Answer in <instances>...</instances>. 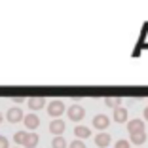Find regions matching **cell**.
Here are the masks:
<instances>
[{
	"label": "cell",
	"mask_w": 148,
	"mask_h": 148,
	"mask_svg": "<svg viewBox=\"0 0 148 148\" xmlns=\"http://www.w3.org/2000/svg\"><path fill=\"white\" fill-rule=\"evenodd\" d=\"M65 129H66V125H65L63 120H53V122L49 123V131H51L55 137H61V133H65Z\"/></svg>",
	"instance_id": "6"
},
{
	"label": "cell",
	"mask_w": 148,
	"mask_h": 148,
	"mask_svg": "<svg viewBox=\"0 0 148 148\" xmlns=\"http://www.w3.org/2000/svg\"><path fill=\"white\" fill-rule=\"evenodd\" d=\"M36 144H38V135L36 133H29L25 140V148H36Z\"/></svg>",
	"instance_id": "12"
},
{
	"label": "cell",
	"mask_w": 148,
	"mask_h": 148,
	"mask_svg": "<svg viewBox=\"0 0 148 148\" xmlns=\"http://www.w3.org/2000/svg\"><path fill=\"white\" fill-rule=\"evenodd\" d=\"M51 146L53 148H66V146H69V144H66V140H65V137H55V139H53L51 140Z\"/></svg>",
	"instance_id": "16"
},
{
	"label": "cell",
	"mask_w": 148,
	"mask_h": 148,
	"mask_svg": "<svg viewBox=\"0 0 148 148\" xmlns=\"http://www.w3.org/2000/svg\"><path fill=\"white\" fill-rule=\"evenodd\" d=\"M110 135L108 133H97L95 135V144L99 148H108V144H110Z\"/></svg>",
	"instance_id": "7"
},
{
	"label": "cell",
	"mask_w": 148,
	"mask_h": 148,
	"mask_svg": "<svg viewBox=\"0 0 148 148\" xmlns=\"http://www.w3.org/2000/svg\"><path fill=\"white\" fill-rule=\"evenodd\" d=\"M0 123H2V112H0Z\"/></svg>",
	"instance_id": "21"
},
{
	"label": "cell",
	"mask_w": 148,
	"mask_h": 148,
	"mask_svg": "<svg viewBox=\"0 0 148 148\" xmlns=\"http://www.w3.org/2000/svg\"><path fill=\"white\" fill-rule=\"evenodd\" d=\"M120 103H122V99H120V97H106V99H105V105L106 106H112L114 110L120 108Z\"/></svg>",
	"instance_id": "15"
},
{
	"label": "cell",
	"mask_w": 148,
	"mask_h": 148,
	"mask_svg": "<svg viewBox=\"0 0 148 148\" xmlns=\"http://www.w3.org/2000/svg\"><path fill=\"white\" fill-rule=\"evenodd\" d=\"M27 135H29V133H25V131H17V133L13 135V143H15V146H19V144H23V146H25Z\"/></svg>",
	"instance_id": "13"
},
{
	"label": "cell",
	"mask_w": 148,
	"mask_h": 148,
	"mask_svg": "<svg viewBox=\"0 0 148 148\" xmlns=\"http://www.w3.org/2000/svg\"><path fill=\"white\" fill-rule=\"evenodd\" d=\"M66 112H69V118L72 120V122H82L84 116H86V110H84V106H80V105H72Z\"/></svg>",
	"instance_id": "3"
},
{
	"label": "cell",
	"mask_w": 148,
	"mask_h": 148,
	"mask_svg": "<svg viewBox=\"0 0 148 148\" xmlns=\"http://www.w3.org/2000/svg\"><path fill=\"white\" fill-rule=\"evenodd\" d=\"M27 105H29L31 110H40L46 105V99H44V97H31V99L27 101Z\"/></svg>",
	"instance_id": "8"
},
{
	"label": "cell",
	"mask_w": 148,
	"mask_h": 148,
	"mask_svg": "<svg viewBox=\"0 0 148 148\" xmlns=\"http://www.w3.org/2000/svg\"><path fill=\"white\" fill-rule=\"evenodd\" d=\"M6 120H8L10 123H17V122H21V120H25L23 110L19 108V106H12V108L6 112Z\"/></svg>",
	"instance_id": "2"
},
{
	"label": "cell",
	"mask_w": 148,
	"mask_h": 148,
	"mask_svg": "<svg viewBox=\"0 0 148 148\" xmlns=\"http://www.w3.org/2000/svg\"><path fill=\"white\" fill-rule=\"evenodd\" d=\"M63 112H65V103L63 101H53V103L48 105V114L55 120H59V116H63Z\"/></svg>",
	"instance_id": "1"
},
{
	"label": "cell",
	"mask_w": 148,
	"mask_h": 148,
	"mask_svg": "<svg viewBox=\"0 0 148 148\" xmlns=\"http://www.w3.org/2000/svg\"><path fill=\"white\" fill-rule=\"evenodd\" d=\"M116 148H131V144H129V140H118L116 143Z\"/></svg>",
	"instance_id": "18"
},
{
	"label": "cell",
	"mask_w": 148,
	"mask_h": 148,
	"mask_svg": "<svg viewBox=\"0 0 148 148\" xmlns=\"http://www.w3.org/2000/svg\"><path fill=\"white\" fill-rule=\"evenodd\" d=\"M143 116H144V118H146V120H148V106H146V108H144V112H143Z\"/></svg>",
	"instance_id": "20"
},
{
	"label": "cell",
	"mask_w": 148,
	"mask_h": 148,
	"mask_svg": "<svg viewBox=\"0 0 148 148\" xmlns=\"http://www.w3.org/2000/svg\"><path fill=\"white\" fill-rule=\"evenodd\" d=\"M69 146H70V148H86V144H84L80 139H76V140H72V143H70Z\"/></svg>",
	"instance_id": "17"
},
{
	"label": "cell",
	"mask_w": 148,
	"mask_h": 148,
	"mask_svg": "<svg viewBox=\"0 0 148 148\" xmlns=\"http://www.w3.org/2000/svg\"><path fill=\"white\" fill-rule=\"evenodd\" d=\"M108 125H110V118L105 116V114H97V116L93 118V127H95V129L105 131Z\"/></svg>",
	"instance_id": "4"
},
{
	"label": "cell",
	"mask_w": 148,
	"mask_h": 148,
	"mask_svg": "<svg viewBox=\"0 0 148 148\" xmlns=\"http://www.w3.org/2000/svg\"><path fill=\"white\" fill-rule=\"evenodd\" d=\"M74 135H76V139H87V137L91 135V129L86 125H76V129H74Z\"/></svg>",
	"instance_id": "10"
},
{
	"label": "cell",
	"mask_w": 148,
	"mask_h": 148,
	"mask_svg": "<svg viewBox=\"0 0 148 148\" xmlns=\"http://www.w3.org/2000/svg\"><path fill=\"white\" fill-rule=\"evenodd\" d=\"M13 103H17V105H19V103H23V97H13Z\"/></svg>",
	"instance_id": "19"
},
{
	"label": "cell",
	"mask_w": 148,
	"mask_h": 148,
	"mask_svg": "<svg viewBox=\"0 0 148 148\" xmlns=\"http://www.w3.org/2000/svg\"><path fill=\"white\" fill-rule=\"evenodd\" d=\"M15 148H19V146H15Z\"/></svg>",
	"instance_id": "22"
},
{
	"label": "cell",
	"mask_w": 148,
	"mask_h": 148,
	"mask_svg": "<svg viewBox=\"0 0 148 148\" xmlns=\"http://www.w3.org/2000/svg\"><path fill=\"white\" fill-rule=\"evenodd\" d=\"M114 120H116L118 123H123V122H127V110L123 108V106H120V108H116L114 110Z\"/></svg>",
	"instance_id": "11"
},
{
	"label": "cell",
	"mask_w": 148,
	"mask_h": 148,
	"mask_svg": "<svg viewBox=\"0 0 148 148\" xmlns=\"http://www.w3.org/2000/svg\"><path fill=\"white\" fill-rule=\"evenodd\" d=\"M23 122H25V125H27V129H32L34 131L36 127L40 125V118L36 116V114H29V116H25V120H23Z\"/></svg>",
	"instance_id": "9"
},
{
	"label": "cell",
	"mask_w": 148,
	"mask_h": 148,
	"mask_svg": "<svg viewBox=\"0 0 148 148\" xmlns=\"http://www.w3.org/2000/svg\"><path fill=\"white\" fill-rule=\"evenodd\" d=\"M131 143L140 146V144L146 143V133H135V135H131Z\"/></svg>",
	"instance_id": "14"
},
{
	"label": "cell",
	"mask_w": 148,
	"mask_h": 148,
	"mask_svg": "<svg viewBox=\"0 0 148 148\" xmlns=\"http://www.w3.org/2000/svg\"><path fill=\"white\" fill-rule=\"evenodd\" d=\"M127 131H129L131 135L144 133V122L143 120H131V122H127Z\"/></svg>",
	"instance_id": "5"
}]
</instances>
